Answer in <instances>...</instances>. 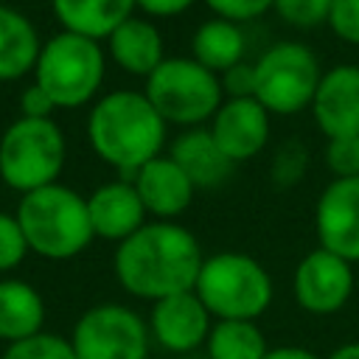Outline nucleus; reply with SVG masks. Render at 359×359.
Masks as SVG:
<instances>
[{
	"label": "nucleus",
	"mask_w": 359,
	"mask_h": 359,
	"mask_svg": "<svg viewBox=\"0 0 359 359\" xmlns=\"http://www.w3.org/2000/svg\"><path fill=\"white\" fill-rule=\"evenodd\" d=\"M202 261V247L188 227L154 219L118 244L112 269L123 292L157 303L171 294L194 292Z\"/></svg>",
	"instance_id": "1"
},
{
	"label": "nucleus",
	"mask_w": 359,
	"mask_h": 359,
	"mask_svg": "<svg viewBox=\"0 0 359 359\" xmlns=\"http://www.w3.org/2000/svg\"><path fill=\"white\" fill-rule=\"evenodd\" d=\"M165 126L168 123L146 93L112 90L93 104L87 115V140L93 151L129 182L140 165L163 154Z\"/></svg>",
	"instance_id": "2"
},
{
	"label": "nucleus",
	"mask_w": 359,
	"mask_h": 359,
	"mask_svg": "<svg viewBox=\"0 0 359 359\" xmlns=\"http://www.w3.org/2000/svg\"><path fill=\"white\" fill-rule=\"evenodd\" d=\"M14 216L25 233L28 250L48 261L76 258L95 238L87 196L62 182L22 194Z\"/></svg>",
	"instance_id": "3"
},
{
	"label": "nucleus",
	"mask_w": 359,
	"mask_h": 359,
	"mask_svg": "<svg viewBox=\"0 0 359 359\" xmlns=\"http://www.w3.org/2000/svg\"><path fill=\"white\" fill-rule=\"evenodd\" d=\"M196 297L205 303L213 320H258L272 306V278L264 264L247 252H213L205 255L196 286Z\"/></svg>",
	"instance_id": "4"
},
{
	"label": "nucleus",
	"mask_w": 359,
	"mask_h": 359,
	"mask_svg": "<svg viewBox=\"0 0 359 359\" xmlns=\"http://www.w3.org/2000/svg\"><path fill=\"white\" fill-rule=\"evenodd\" d=\"M107 59L101 42L59 31L42 42L39 59L34 65V84H39L56 109H76L95 98L101 90Z\"/></svg>",
	"instance_id": "5"
},
{
	"label": "nucleus",
	"mask_w": 359,
	"mask_h": 359,
	"mask_svg": "<svg viewBox=\"0 0 359 359\" xmlns=\"http://www.w3.org/2000/svg\"><path fill=\"white\" fill-rule=\"evenodd\" d=\"M65 135L53 118L20 115L0 135V180L20 194L53 185L65 168Z\"/></svg>",
	"instance_id": "6"
},
{
	"label": "nucleus",
	"mask_w": 359,
	"mask_h": 359,
	"mask_svg": "<svg viewBox=\"0 0 359 359\" xmlns=\"http://www.w3.org/2000/svg\"><path fill=\"white\" fill-rule=\"evenodd\" d=\"M146 98L165 123L199 126L213 121L222 107V79L202 67L194 56H165L163 65L146 79Z\"/></svg>",
	"instance_id": "7"
},
{
	"label": "nucleus",
	"mask_w": 359,
	"mask_h": 359,
	"mask_svg": "<svg viewBox=\"0 0 359 359\" xmlns=\"http://www.w3.org/2000/svg\"><path fill=\"white\" fill-rule=\"evenodd\" d=\"M255 67L252 98L275 115H294L311 107L317 84L323 79L320 62L303 42H275L266 48Z\"/></svg>",
	"instance_id": "8"
},
{
	"label": "nucleus",
	"mask_w": 359,
	"mask_h": 359,
	"mask_svg": "<svg viewBox=\"0 0 359 359\" xmlns=\"http://www.w3.org/2000/svg\"><path fill=\"white\" fill-rule=\"evenodd\" d=\"M76 359H149V323L129 306L98 303L87 309L67 337Z\"/></svg>",
	"instance_id": "9"
},
{
	"label": "nucleus",
	"mask_w": 359,
	"mask_h": 359,
	"mask_svg": "<svg viewBox=\"0 0 359 359\" xmlns=\"http://www.w3.org/2000/svg\"><path fill=\"white\" fill-rule=\"evenodd\" d=\"M294 303L317 317L337 314L353 294V264L317 247L300 258L292 275Z\"/></svg>",
	"instance_id": "10"
},
{
	"label": "nucleus",
	"mask_w": 359,
	"mask_h": 359,
	"mask_svg": "<svg viewBox=\"0 0 359 359\" xmlns=\"http://www.w3.org/2000/svg\"><path fill=\"white\" fill-rule=\"evenodd\" d=\"M213 317L196 292H182L151 303L149 311V337L157 348L174 356H194L196 348H205L213 328Z\"/></svg>",
	"instance_id": "11"
},
{
	"label": "nucleus",
	"mask_w": 359,
	"mask_h": 359,
	"mask_svg": "<svg viewBox=\"0 0 359 359\" xmlns=\"http://www.w3.org/2000/svg\"><path fill=\"white\" fill-rule=\"evenodd\" d=\"M314 230L323 250L359 264V177L331 180L314 208Z\"/></svg>",
	"instance_id": "12"
},
{
	"label": "nucleus",
	"mask_w": 359,
	"mask_h": 359,
	"mask_svg": "<svg viewBox=\"0 0 359 359\" xmlns=\"http://www.w3.org/2000/svg\"><path fill=\"white\" fill-rule=\"evenodd\" d=\"M311 115L328 140L359 137V65H334L323 73Z\"/></svg>",
	"instance_id": "13"
},
{
	"label": "nucleus",
	"mask_w": 359,
	"mask_h": 359,
	"mask_svg": "<svg viewBox=\"0 0 359 359\" xmlns=\"http://www.w3.org/2000/svg\"><path fill=\"white\" fill-rule=\"evenodd\" d=\"M210 135L233 163H244L266 146L269 112L255 98H227L213 115Z\"/></svg>",
	"instance_id": "14"
},
{
	"label": "nucleus",
	"mask_w": 359,
	"mask_h": 359,
	"mask_svg": "<svg viewBox=\"0 0 359 359\" xmlns=\"http://www.w3.org/2000/svg\"><path fill=\"white\" fill-rule=\"evenodd\" d=\"M129 182L135 185L146 213H151L157 222H174L180 213H185L196 191L188 174L168 154H160L140 165Z\"/></svg>",
	"instance_id": "15"
},
{
	"label": "nucleus",
	"mask_w": 359,
	"mask_h": 359,
	"mask_svg": "<svg viewBox=\"0 0 359 359\" xmlns=\"http://www.w3.org/2000/svg\"><path fill=\"white\" fill-rule=\"evenodd\" d=\"M87 210H90L95 238H107L115 244L137 233L149 216L135 185L126 180H112V182L98 185L87 196Z\"/></svg>",
	"instance_id": "16"
},
{
	"label": "nucleus",
	"mask_w": 359,
	"mask_h": 359,
	"mask_svg": "<svg viewBox=\"0 0 359 359\" xmlns=\"http://www.w3.org/2000/svg\"><path fill=\"white\" fill-rule=\"evenodd\" d=\"M168 157L188 174L194 188L222 185L230 177V168H233V160L219 149L210 129H202V126H194V129L182 132L171 143Z\"/></svg>",
	"instance_id": "17"
},
{
	"label": "nucleus",
	"mask_w": 359,
	"mask_h": 359,
	"mask_svg": "<svg viewBox=\"0 0 359 359\" xmlns=\"http://www.w3.org/2000/svg\"><path fill=\"white\" fill-rule=\"evenodd\" d=\"M107 48L118 67H123L132 76H143V79H149L165 59L163 36L157 25L140 17H129L126 22H121L107 36Z\"/></svg>",
	"instance_id": "18"
},
{
	"label": "nucleus",
	"mask_w": 359,
	"mask_h": 359,
	"mask_svg": "<svg viewBox=\"0 0 359 359\" xmlns=\"http://www.w3.org/2000/svg\"><path fill=\"white\" fill-rule=\"evenodd\" d=\"M45 331V300L20 278H0V342L14 345Z\"/></svg>",
	"instance_id": "19"
},
{
	"label": "nucleus",
	"mask_w": 359,
	"mask_h": 359,
	"mask_svg": "<svg viewBox=\"0 0 359 359\" xmlns=\"http://www.w3.org/2000/svg\"><path fill=\"white\" fill-rule=\"evenodd\" d=\"M50 6L62 31L101 42L132 17L135 0H50Z\"/></svg>",
	"instance_id": "20"
},
{
	"label": "nucleus",
	"mask_w": 359,
	"mask_h": 359,
	"mask_svg": "<svg viewBox=\"0 0 359 359\" xmlns=\"http://www.w3.org/2000/svg\"><path fill=\"white\" fill-rule=\"evenodd\" d=\"M42 42L34 22L17 8L0 6V81L22 79L34 70Z\"/></svg>",
	"instance_id": "21"
},
{
	"label": "nucleus",
	"mask_w": 359,
	"mask_h": 359,
	"mask_svg": "<svg viewBox=\"0 0 359 359\" xmlns=\"http://www.w3.org/2000/svg\"><path fill=\"white\" fill-rule=\"evenodd\" d=\"M191 53L202 67H208L219 76V73L236 67L238 62H244V34L236 22L213 17L196 28Z\"/></svg>",
	"instance_id": "22"
},
{
	"label": "nucleus",
	"mask_w": 359,
	"mask_h": 359,
	"mask_svg": "<svg viewBox=\"0 0 359 359\" xmlns=\"http://www.w3.org/2000/svg\"><path fill=\"white\" fill-rule=\"evenodd\" d=\"M266 351V337L252 320H216L205 342L208 359H264Z\"/></svg>",
	"instance_id": "23"
},
{
	"label": "nucleus",
	"mask_w": 359,
	"mask_h": 359,
	"mask_svg": "<svg viewBox=\"0 0 359 359\" xmlns=\"http://www.w3.org/2000/svg\"><path fill=\"white\" fill-rule=\"evenodd\" d=\"M0 359H76L73 345L67 337H56L50 331H42L36 337H28L22 342L6 345Z\"/></svg>",
	"instance_id": "24"
},
{
	"label": "nucleus",
	"mask_w": 359,
	"mask_h": 359,
	"mask_svg": "<svg viewBox=\"0 0 359 359\" xmlns=\"http://www.w3.org/2000/svg\"><path fill=\"white\" fill-rule=\"evenodd\" d=\"M334 0H275L272 8L292 28H317L328 22Z\"/></svg>",
	"instance_id": "25"
},
{
	"label": "nucleus",
	"mask_w": 359,
	"mask_h": 359,
	"mask_svg": "<svg viewBox=\"0 0 359 359\" xmlns=\"http://www.w3.org/2000/svg\"><path fill=\"white\" fill-rule=\"evenodd\" d=\"M28 252L31 250H28V241H25V233L17 216L0 213V275L17 269Z\"/></svg>",
	"instance_id": "26"
},
{
	"label": "nucleus",
	"mask_w": 359,
	"mask_h": 359,
	"mask_svg": "<svg viewBox=\"0 0 359 359\" xmlns=\"http://www.w3.org/2000/svg\"><path fill=\"white\" fill-rule=\"evenodd\" d=\"M325 165L334 180L359 177V137H331L325 143Z\"/></svg>",
	"instance_id": "27"
},
{
	"label": "nucleus",
	"mask_w": 359,
	"mask_h": 359,
	"mask_svg": "<svg viewBox=\"0 0 359 359\" xmlns=\"http://www.w3.org/2000/svg\"><path fill=\"white\" fill-rule=\"evenodd\" d=\"M306 165H309V151L300 143L289 140L272 157V180L278 185H294L306 174Z\"/></svg>",
	"instance_id": "28"
},
{
	"label": "nucleus",
	"mask_w": 359,
	"mask_h": 359,
	"mask_svg": "<svg viewBox=\"0 0 359 359\" xmlns=\"http://www.w3.org/2000/svg\"><path fill=\"white\" fill-rule=\"evenodd\" d=\"M272 3L275 0H205V6L219 20H227V22H236V25L261 17L264 11L272 8Z\"/></svg>",
	"instance_id": "29"
},
{
	"label": "nucleus",
	"mask_w": 359,
	"mask_h": 359,
	"mask_svg": "<svg viewBox=\"0 0 359 359\" xmlns=\"http://www.w3.org/2000/svg\"><path fill=\"white\" fill-rule=\"evenodd\" d=\"M328 25L342 42L359 45V0H334Z\"/></svg>",
	"instance_id": "30"
},
{
	"label": "nucleus",
	"mask_w": 359,
	"mask_h": 359,
	"mask_svg": "<svg viewBox=\"0 0 359 359\" xmlns=\"http://www.w3.org/2000/svg\"><path fill=\"white\" fill-rule=\"evenodd\" d=\"M222 90L230 98H252L255 93V67L250 62H238L236 67L222 73Z\"/></svg>",
	"instance_id": "31"
},
{
	"label": "nucleus",
	"mask_w": 359,
	"mask_h": 359,
	"mask_svg": "<svg viewBox=\"0 0 359 359\" xmlns=\"http://www.w3.org/2000/svg\"><path fill=\"white\" fill-rule=\"evenodd\" d=\"M20 112L22 118H50L56 112V104L39 84H28L20 95Z\"/></svg>",
	"instance_id": "32"
},
{
	"label": "nucleus",
	"mask_w": 359,
	"mask_h": 359,
	"mask_svg": "<svg viewBox=\"0 0 359 359\" xmlns=\"http://www.w3.org/2000/svg\"><path fill=\"white\" fill-rule=\"evenodd\" d=\"M196 0H135V8L146 11L149 17H177L188 11Z\"/></svg>",
	"instance_id": "33"
},
{
	"label": "nucleus",
	"mask_w": 359,
	"mask_h": 359,
	"mask_svg": "<svg viewBox=\"0 0 359 359\" xmlns=\"http://www.w3.org/2000/svg\"><path fill=\"white\" fill-rule=\"evenodd\" d=\"M264 359H323V356L300 345H280V348H269Z\"/></svg>",
	"instance_id": "34"
},
{
	"label": "nucleus",
	"mask_w": 359,
	"mask_h": 359,
	"mask_svg": "<svg viewBox=\"0 0 359 359\" xmlns=\"http://www.w3.org/2000/svg\"><path fill=\"white\" fill-rule=\"evenodd\" d=\"M325 359H359V342H345V345L334 348Z\"/></svg>",
	"instance_id": "35"
},
{
	"label": "nucleus",
	"mask_w": 359,
	"mask_h": 359,
	"mask_svg": "<svg viewBox=\"0 0 359 359\" xmlns=\"http://www.w3.org/2000/svg\"><path fill=\"white\" fill-rule=\"evenodd\" d=\"M182 359H208V356H196V353H194V356H182Z\"/></svg>",
	"instance_id": "36"
}]
</instances>
